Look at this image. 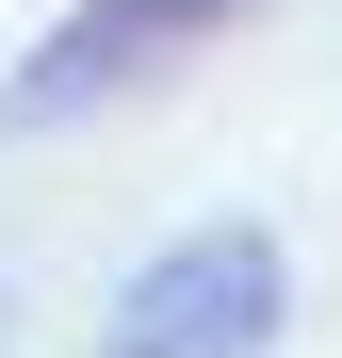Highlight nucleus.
<instances>
[{"label": "nucleus", "mask_w": 342, "mask_h": 358, "mask_svg": "<svg viewBox=\"0 0 342 358\" xmlns=\"http://www.w3.org/2000/svg\"><path fill=\"white\" fill-rule=\"evenodd\" d=\"M277 228H180L114 293V358H261L277 342Z\"/></svg>", "instance_id": "f257e3e1"}, {"label": "nucleus", "mask_w": 342, "mask_h": 358, "mask_svg": "<svg viewBox=\"0 0 342 358\" xmlns=\"http://www.w3.org/2000/svg\"><path fill=\"white\" fill-rule=\"evenodd\" d=\"M245 17L261 0H82V17H49L33 66L0 82V131H49V114H82V98H131V82H163L180 49L245 33Z\"/></svg>", "instance_id": "f03ea898"}]
</instances>
